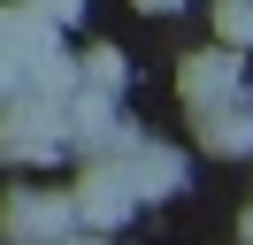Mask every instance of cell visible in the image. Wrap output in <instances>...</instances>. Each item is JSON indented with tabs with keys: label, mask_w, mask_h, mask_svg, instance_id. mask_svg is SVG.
<instances>
[{
	"label": "cell",
	"mask_w": 253,
	"mask_h": 245,
	"mask_svg": "<svg viewBox=\"0 0 253 245\" xmlns=\"http://www.w3.org/2000/svg\"><path fill=\"white\" fill-rule=\"evenodd\" d=\"M0 238L8 245H62V238H77L69 192H31V184H16V192L0 199Z\"/></svg>",
	"instance_id": "1"
},
{
	"label": "cell",
	"mask_w": 253,
	"mask_h": 245,
	"mask_svg": "<svg viewBox=\"0 0 253 245\" xmlns=\"http://www.w3.org/2000/svg\"><path fill=\"white\" fill-rule=\"evenodd\" d=\"M62 107L54 100H31V92H16V100H0V153L8 161H46V153H62Z\"/></svg>",
	"instance_id": "2"
},
{
	"label": "cell",
	"mask_w": 253,
	"mask_h": 245,
	"mask_svg": "<svg viewBox=\"0 0 253 245\" xmlns=\"http://www.w3.org/2000/svg\"><path fill=\"white\" fill-rule=\"evenodd\" d=\"M246 92V61L230 54V46H207V54H184V69H176V100L200 115V107H222Z\"/></svg>",
	"instance_id": "3"
},
{
	"label": "cell",
	"mask_w": 253,
	"mask_h": 245,
	"mask_svg": "<svg viewBox=\"0 0 253 245\" xmlns=\"http://www.w3.org/2000/svg\"><path fill=\"white\" fill-rule=\"evenodd\" d=\"M69 207H77V222H92V230H115L138 199H130V176L115 161H84L77 168V184H69Z\"/></svg>",
	"instance_id": "4"
},
{
	"label": "cell",
	"mask_w": 253,
	"mask_h": 245,
	"mask_svg": "<svg viewBox=\"0 0 253 245\" xmlns=\"http://www.w3.org/2000/svg\"><path fill=\"white\" fill-rule=\"evenodd\" d=\"M192 130H200V153H215V161H246V153H253V107H246V92L222 100V107H200Z\"/></svg>",
	"instance_id": "5"
},
{
	"label": "cell",
	"mask_w": 253,
	"mask_h": 245,
	"mask_svg": "<svg viewBox=\"0 0 253 245\" xmlns=\"http://www.w3.org/2000/svg\"><path fill=\"white\" fill-rule=\"evenodd\" d=\"M54 39H62V31H54V23H39L23 0H16V8H0V61L31 69V61H46V54H54Z\"/></svg>",
	"instance_id": "6"
},
{
	"label": "cell",
	"mask_w": 253,
	"mask_h": 245,
	"mask_svg": "<svg viewBox=\"0 0 253 245\" xmlns=\"http://www.w3.org/2000/svg\"><path fill=\"white\" fill-rule=\"evenodd\" d=\"M123 77H130V69H123V54H115V46H92V54L77 61V84H84V92H108V100L123 92Z\"/></svg>",
	"instance_id": "7"
},
{
	"label": "cell",
	"mask_w": 253,
	"mask_h": 245,
	"mask_svg": "<svg viewBox=\"0 0 253 245\" xmlns=\"http://www.w3.org/2000/svg\"><path fill=\"white\" fill-rule=\"evenodd\" d=\"M215 31H222L230 54H246L253 46V0H215Z\"/></svg>",
	"instance_id": "8"
},
{
	"label": "cell",
	"mask_w": 253,
	"mask_h": 245,
	"mask_svg": "<svg viewBox=\"0 0 253 245\" xmlns=\"http://www.w3.org/2000/svg\"><path fill=\"white\" fill-rule=\"evenodd\" d=\"M23 8H31L39 23H54V31H62V23H77V15H84V0H23Z\"/></svg>",
	"instance_id": "9"
},
{
	"label": "cell",
	"mask_w": 253,
	"mask_h": 245,
	"mask_svg": "<svg viewBox=\"0 0 253 245\" xmlns=\"http://www.w3.org/2000/svg\"><path fill=\"white\" fill-rule=\"evenodd\" d=\"M138 8H146V15H169V8H184V0H138Z\"/></svg>",
	"instance_id": "10"
},
{
	"label": "cell",
	"mask_w": 253,
	"mask_h": 245,
	"mask_svg": "<svg viewBox=\"0 0 253 245\" xmlns=\"http://www.w3.org/2000/svg\"><path fill=\"white\" fill-rule=\"evenodd\" d=\"M238 238H246V245H253V207H246V222H238Z\"/></svg>",
	"instance_id": "11"
},
{
	"label": "cell",
	"mask_w": 253,
	"mask_h": 245,
	"mask_svg": "<svg viewBox=\"0 0 253 245\" xmlns=\"http://www.w3.org/2000/svg\"><path fill=\"white\" fill-rule=\"evenodd\" d=\"M62 245H108V238H62Z\"/></svg>",
	"instance_id": "12"
}]
</instances>
